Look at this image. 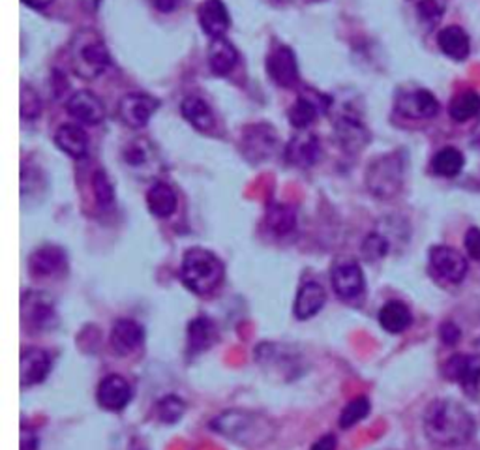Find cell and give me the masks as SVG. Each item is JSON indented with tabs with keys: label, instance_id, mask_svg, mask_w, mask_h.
<instances>
[{
	"label": "cell",
	"instance_id": "6da1fadb",
	"mask_svg": "<svg viewBox=\"0 0 480 450\" xmlns=\"http://www.w3.org/2000/svg\"><path fill=\"white\" fill-rule=\"evenodd\" d=\"M424 431L439 446L466 445L475 433V419L454 400H434L424 411Z\"/></svg>",
	"mask_w": 480,
	"mask_h": 450
},
{
	"label": "cell",
	"instance_id": "7a4b0ae2",
	"mask_svg": "<svg viewBox=\"0 0 480 450\" xmlns=\"http://www.w3.org/2000/svg\"><path fill=\"white\" fill-rule=\"evenodd\" d=\"M211 428L229 441L248 448H258L275 439L276 426L268 416L244 409H229L218 415Z\"/></svg>",
	"mask_w": 480,
	"mask_h": 450
},
{
	"label": "cell",
	"instance_id": "3957f363",
	"mask_svg": "<svg viewBox=\"0 0 480 450\" xmlns=\"http://www.w3.org/2000/svg\"><path fill=\"white\" fill-rule=\"evenodd\" d=\"M181 278L190 291L209 295L223 280V265L209 250L191 248L184 253Z\"/></svg>",
	"mask_w": 480,
	"mask_h": 450
},
{
	"label": "cell",
	"instance_id": "277c9868",
	"mask_svg": "<svg viewBox=\"0 0 480 450\" xmlns=\"http://www.w3.org/2000/svg\"><path fill=\"white\" fill-rule=\"evenodd\" d=\"M70 60L79 77L96 79L107 70L111 57L105 42L94 30H79L70 45Z\"/></svg>",
	"mask_w": 480,
	"mask_h": 450
},
{
	"label": "cell",
	"instance_id": "5b68a950",
	"mask_svg": "<svg viewBox=\"0 0 480 450\" xmlns=\"http://www.w3.org/2000/svg\"><path fill=\"white\" fill-rule=\"evenodd\" d=\"M404 182V162L398 154L377 158L368 169L366 184L372 194L381 199L394 198Z\"/></svg>",
	"mask_w": 480,
	"mask_h": 450
},
{
	"label": "cell",
	"instance_id": "8992f818",
	"mask_svg": "<svg viewBox=\"0 0 480 450\" xmlns=\"http://www.w3.org/2000/svg\"><path fill=\"white\" fill-rule=\"evenodd\" d=\"M21 317H23V323L28 329L38 330V332L51 330L58 323L53 300L47 295L36 293V291H30V293L23 295Z\"/></svg>",
	"mask_w": 480,
	"mask_h": 450
},
{
	"label": "cell",
	"instance_id": "52a82bcc",
	"mask_svg": "<svg viewBox=\"0 0 480 450\" xmlns=\"http://www.w3.org/2000/svg\"><path fill=\"white\" fill-rule=\"evenodd\" d=\"M332 289L345 302L359 300L366 289L360 265L355 261L336 263L332 268Z\"/></svg>",
	"mask_w": 480,
	"mask_h": 450
},
{
	"label": "cell",
	"instance_id": "ba28073f",
	"mask_svg": "<svg viewBox=\"0 0 480 450\" xmlns=\"http://www.w3.org/2000/svg\"><path fill=\"white\" fill-rule=\"evenodd\" d=\"M430 267L441 280L449 283H460L468 275L466 257L449 246H436L430 250Z\"/></svg>",
	"mask_w": 480,
	"mask_h": 450
},
{
	"label": "cell",
	"instance_id": "9c48e42d",
	"mask_svg": "<svg viewBox=\"0 0 480 450\" xmlns=\"http://www.w3.org/2000/svg\"><path fill=\"white\" fill-rule=\"evenodd\" d=\"M276 143L278 136L275 128L265 122L246 126L243 132V141H240L244 154L253 159V162H261V159L272 154V151L276 149Z\"/></svg>",
	"mask_w": 480,
	"mask_h": 450
},
{
	"label": "cell",
	"instance_id": "30bf717a",
	"mask_svg": "<svg viewBox=\"0 0 480 450\" xmlns=\"http://www.w3.org/2000/svg\"><path fill=\"white\" fill-rule=\"evenodd\" d=\"M68 261L64 252L57 246L38 248L28 257V272L36 280H51L66 272Z\"/></svg>",
	"mask_w": 480,
	"mask_h": 450
},
{
	"label": "cell",
	"instance_id": "8fae6325",
	"mask_svg": "<svg viewBox=\"0 0 480 450\" xmlns=\"http://www.w3.org/2000/svg\"><path fill=\"white\" fill-rule=\"evenodd\" d=\"M267 72L278 87L290 89L298 81V66L295 53L290 47L280 45L267 58Z\"/></svg>",
	"mask_w": 480,
	"mask_h": 450
},
{
	"label": "cell",
	"instance_id": "7c38bea8",
	"mask_svg": "<svg viewBox=\"0 0 480 450\" xmlns=\"http://www.w3.org/2000/svg\"><path fill=\"white\" fill-rule=\"evenodd\" d=\"M158 109V100L149 94H126L119 104V115L130 128L145 126Z\"/></svg>",
	"mask_w": 480,
	"mask_h": 450
},
{
	"label": "cell",
	"instance_id": "4fadbf2b",
	"mask_svg": "<svg viewBox=\"0 0 480 450\" xmlns=\"http://www.w3.org/2000/svg\"><path fill=\"white\" fill-rule=\"evenodd\" d=\"M443 372L466 391H475L480 384V355H454L445 362Z\"/></svg>",
	"mask_w": 480,
	"mask_h": 450
},
{
	"label": "cell",
	"instance_id": "5bb4252c",
	"mask_svg": "<svg viewBox=\"0 0 480 450\" xmlns=\"http://www.w3.org/2000/svg\"><path fill=\"white\" fill-rule=\"evenodd\" d=\"M398 111L407 119H434L439 112V102L430 90L417 89L399 96Z\"/></svg>",
	"mask_w": 480,
	"mask_h": 450
},
{
	"label": "cell",
	"instance_id": "9a60e30c",
	"mask_svg": "<svg viewBox=\"0 0 480 450\" xmlns=\"http://www.w3.org/2000/svg\"><path fill=\"white\" fill-rule=\"evenodd\" d=\"M51 372V359L42 349H25L19 359L21 387H35Z\"/></svg>",
	"mask_w": 480,
	"mask_h": 450
},
{
	"label": "cell",
	"instance_id": "2e32d148",
	"mask_svg": "<svg viewBox=\"0 0 480 450\" xmlns=\"http://www.w3.org/2000/svg\"><path fill=\"white\" fill-rule=\"evenodd\" d=\"M329 98L325 96L306 90L302 96H298V100L295 102V105L290 109V120L298 130H306L308 126H312L319 112H323L329 105Z\"/></svg>",
	"mask_w": 480,
	"mask_h": 450
},
{
	"label": "cell",
	"instance_id": "e0dca14e",
	"mask_svg": "<svg viewBox=\"0 0 480 450\" xmlns=\"http://www.w3.org/2000/svg\"><path fill=\"white\" fill-rule=\"evenodd\" d=\"M132 400V387L122 376H107L98 387V404L107 411H122Z\"/></svg>",
	"mask_w": 480,
	"mask_h": 450
},
{
	"label": "cell",
	"instance_id": "ac0fdd59",
	"mask_svg": "<svg viewBox=\"0 0 480 450\" xmlns=\"http://www.w3.org/2000/svg\"><path fill=\"white\" fill-rule=\"evenodd\" d=\"M145 340V330L134 319H119L111 330V345L117 355H132Z\"/></svg>",
	"mask_w": 480,
	"mask_h": 450
},
{
	"label": "cell",
	"instance_id": "d6986e66",
	"mask_svg": "<svg viewBox=\"0 0 480 450\" xmlns=\"http://www.w3.org/2000/svg\"><path fill=\"white\" fill-rule=\"evenodd\" d=\"M199 25L205 30V35L213 40L226 36L231 25L226 4L221 0H205L199 6Z\"/></svg>",
	"mask_w": 480,
	"mask_h": 450
},
{
	"label": "cell",
	"instance_id": "ffe728a7",
	"mask_svg": "<svg viewBox=\"0 0 480 450\" xmlns=\"http://www.w3.org/2000/svg\"><path fill=\"white\" fill-rule=\"evenodd\" d=\"M319 152H321V147H319L317 136L308 130H300L287 144L285 156L297 167H310L319 159Z\"/></svg>",
	"mask_w": 480,
	"mask_h": 450
},
{
	"label": "cell",
	"instance_id": "44dd1931",
	"mask_svg": "<svg viewBox=\"0 0 480 450\" xmlns=\"http://www.w3.org/2000/svg\"><path fill=\"white\" fill-rule=\"evenodd\" d=\"M66 109L72 117L87 124H100L105 117V109L96 94L89 90L75 92L66 104Z\"/></svg>",
	"mask_w": 480,
	"mask_h": 450
},
{
	"label": "cell",
	"instance_id": "7402d4cb",
	"mask_svg": "<svg viewBox=\"0 0 480 450\" xmlns=\"http://www.w3.org/2000/svg\"><path fill=\"white\" fill-rule=\"evenodd\" d=\"M325 300H327V293L323 285L317 282H306L298 289L293 312L297 319H302V321L310 319L321 312V308L325 306Z\"/></svg>",
	"mask_w": 480,
	"mask_h": 450
},
{
	"label": "cell",
	"instance_id": "603a6c76",
	"mask_svg": "<svg viewBox=\"0 0 480 450\" xmlns=\"http://www.w3.org/2000/svg\"><path fill=\"white\" fill-rule=\"evenodd\" d=\"M336 136H338L340 144L347 152H359L370 141L368 128L353 117H344L338 120V124H336Z\"/></svg>",
	"mask_w": 480,
	"mask_h": 450
},
{
	"label": "cell",
	"instance_id": "cb8c5ba5",
	"mask_svg": "<svg viewBox=\"0 0 480 450\" xmlns=\"http://www.w3.org/2000/svg\"><path fill=\"white\" fill-rule=\"evenodd\" d=\"M437 43H439V50L453 60H466L471 51L468 32L460 28L458 25L445 27L439 32Z\"/></svg>",
	"mask_w": 480,
	"mask_h": 450
},
{
	"label": "cell",
	"instance_id": "d4e9b609",
	"mask_svg": "<svg viewBox=\"0 0 480 450\" xmlns=\"http://www.w3.org/2000/svg\"><path fill=\"white\" fill-rule=\"evenodd\" d=\"M55 144L72 158H83L89 151L87 134L75 124L60 126L55 134Z\"/></svg>",
	"mask_w": 480,
	"mask_h": 450
},
{
	"label": "cell",
	"instance_id": "484cf974",
	"mask_svg": "<svg viewBox=\"0 0 480 450\" xmlns=\"http://www.w3.org/2000/svg\"><path fill=\"white\" fill-rule=\"evenodd\" d=\"M147 206L156 218H169L177 211V194L166 182H156L147 191Z\"/></svg>",
	"mask_w": 480,
	"mask_h": 450
},
{
	"label": "cell",
	"instance_id": "4316f807",
	"mask_svg": "<svg viewBox=\"0 0 480 450\" xmlns=\"http://www.w3.org/2000/svg\"><path fill=\"white\" fill-rule=\"evenodd\" d=\"M238 60L235 45L226 38L213 40L209 47V66L216 75H228Z\"/></svg>",
	"mask_w": 480,
	"mask_h": 450
},
{
	"label": "cell",
	"instance_id": "83f0119b",
	"mask_svg": "<svg viewBox=\"0 0 480 450\" xmlns=\"http://www.w3.org/2000/svg\"><path fill=\"white\" fill-rule=\"evenodd\" d=\"M413 315L404 302L391 300L379 310V323L391 334H399L409 329Z\"/></svg>",
	"mask_w": 480,
	"mask_h": 450
},
{
	"label": "cell",
	"instance_id": "f1b7e54d",
	"mask_svg": "<svg viewBox=\"0 0 480 450\" xmlns=\"http://www.w3.org/2000/svg\"><path fill=\"white\" fill-rule=\"evenodd\" d=\"M181 111H182L184 119L191 126L197 128L199 132H209L214 128L213 109L203 98H197V96H188V98L181 105Z\"/></svg>",
	"mask_w": 480,
	"mask_h": 450
},
{
	"label": "cell",
	"instance_id": "f546056e",
	"mask_svg": "<svg viewBox=\"0 0 480 450\" xmlns=\"http://www.w3.org/2000/svg\"><path fill=\"white\" fill-rule=\"evenodd\" d=\"M218 330L209 317H196L188 325V344L194 353L211 349L216 344Z\"/></svg>",
	"mask_w": 480,
	"mask_h": 450
},
{
	"label": "cell",
	"instance_id": "4dcf8cb0",
	"mask_svg": "<svg viewBox=\"0 0 480 450\" xmlns=\"http://www.w3.org/2000/svg\"><path fill=\"white\" fill-rule=\"evenodd\" d=\"M297 214L290 205L272 203L267 211V225L272 233L287 235L295 229Z\"/></svg>",
	"mask_w": 480,
	"mask_h": 450
},
{
	"label": "cell",
	"instance_id": "1f68e13d",
	"mask_svg": "<svg viewBox=\"0 0 480 450\" xmlns=\"http://www.w3.org/2000/svg\"><path fill=\"white\" fill-rule=\"evenodd\" d=\"M463 154L454 147H445L441 149L434 159H431V169L436 175L446 176V179H453L461 169H463Z\"/></svg>",
	"mask_w": 480,
	"mask_h": 450
},
{
	"label": "cell",
	"instance_id": "d6a6232c",
	"mask_svg": "<svg viewBox=\"0 0 480 450\" xmlns=\"http://www.w3.org/2000/svg\"><path fill=\"white\" fill-rule=\"evenodd\" d=\"M449 112L453 120L456 122H468L473 117H476L480 112V96L473 90H466L458 96H454V100L451 102Z\"/></svg>",
	"mask_w": 480,
	"mask_h": 450
},
{
	"label": "cell",
	"instance_id": "836d02e7",
	"mask_svg": "<svg viewBox=\"0 0 480 450\" xmlns=\"http://www.w3.org/2000/svg\"><path fill=\"white\" fill-rule=\"evenodd\" d=\"M152 158H154V147H152V143L145 137H139V139L132 141L124 149L126 164L134 169L147 167L149 164H152Z\"/></svg>",
	"mask_w": 480,
	"mask_h": 450
},
{
	"label": "cell",
	"instance_id": "e575fe53",
	"mask_svg": "<svg viewBox=\"0 0 480 450\" xmlns=\"http://www.w3.org/2000/svg\"><path fill=\"white\" fill-rule=\"evenodd\" d=\"M156 419L164 424H174L184 415V401L177 396H166L156 404Z\"/></svg>",
	"mask_w": 480,
	"mask_h": 450
},
{
	"label": "cell",
	"instance_id": "d590c367",
	"mask_svg": "<svg viewBox=\"0 0 480 450\" xmlns=\"http://www.w3.org/2000/svg\"><path fill=\"white\" fill-rule=\"evenodd\" d=\"M368 413H370V401H368V398L360 396V398L351 400L340 415V426L344 430L353 428L357 423L366 419Z\"/></svg>",
	"mask_w": 480,
	"mask_h": 450
},
{
	"label": "cell",
	"instance_id": "8d00e7d4",
	"mask_svg": "<svg viewBox=\"0 0 480 450\" xmlns=\"http://www.w3.org/2000/svg\"><path fill=\"white\" fill-rule=\"evenodd\" d=\"M413 3H414V8H417L419 18L426 25L434 27L443 18L445 0H413Z\"/></svg>",
	"mask_w": 480,
	"mask_h": 450
},
{
	"label": "cell",
	"instance_id": "74e56055",
	"mask_svg": "<svg viewBox=\"0 0 480 450\" xmlns=\"http://www.w3.org/2000/svg\"><path fill=\"white\" fill-rule=\"evenodd\" d=\"M92 188H94V196L96 201H98L100 206H109L115 199V191L113 184H111L109 176L104 171H96L92 176Z\"/></svg>",
	"mask_w": 480,
	"mask_h": 450
},
{
	"label": "cell",
	"instance_id": "f35d334b",
	"mask_svg": "<svg viewBox=\"0 0 480 450\" xmlns=\"http://www.w3.org/2000/svg\"><path fill=\"white\" fill-rule=\"evenodd\" d=\"M42 112V98L38 96V92L23 85L21 87V117L23 119H36Z\"/></svg>",
	"mask_w": 480,
	"mask_h": 450
},
{
	"label": "cell",
	"instance_id": "ab89813d",
	"mask_svg": "<svg viewBox=\"0 0 480 450\" xmlns=\"http://www.w3.org/2000/svg\"><path fill=\"white\" fill-rule=\"evenodd\" d=\"M387 252H389L387 238L377 235V233H372L362 244V253L368 261H377V260H381V257H385Z\"/></svg>",
	"mask_w": 480,
	"mask_h": 450
},
{
	"label": "cell",
	"instance_id": "60d3db41",
	"mask_svg": "<svg viewBox=\"0 0 480 450\" xmlns=\"http://www.w3.org/2000/svg\"><path fill=\"white\" fill-rule=\"evenodd\" d=\"M466 250L475 261H480V229L478 228H471L466 233Z\"/></svg>",
	"mask_w": 480,
	"mask_h": 450
},
{
	"label": "cell",
	"instance_id": "b9f144b4",
	"mask_svg": "<svg viewBox=\"0 0 480 450\" xmlns=\"http://www.w3.org/2000/svg\"><path fill=\"white\" fill-rule=\"evenodd\" d=\"M19 445H21V450H38V436H36V431L23 424L21 426Z\"/></svg>",
	"mask_w": 480,
	"mask_h": 450
},
{
	"label": "cell",
	"instance_id": "7bdbcfd3",
	"mask_svg": "<svg viewBox=\"0 0 480 450\" xmlns=\"http://www.w3.org/2000/svg\"><path fill=\"white\" fill-rule=\"evenodd\" d=\"M441 338L445 344L454 345L460 340V329H456L453 323H446L441 327Z\"/></svg>",
	"mask_w": 480,
	"mask_h": 450
},
{
	"label": "cell",
	"instance_id": "ee69618b",
	"mask_svg": "<svg viewBox=\"0 0 480 450\" xmlns=\"http://www.w3.org/2000/svg\"><path fill=\"white\" fill-rule=\"evenodd\" d=\"M152 6L158 10V12H162V13H171L179 8L181 4V0H151Z\"/></svg>",
	"mask_w": 480,
	"mask_h": 450
},
{
	"label": "cell",
	"instance_id": "f6af8a7d",
	"mask_svg": "<svg viewBox=\"0 0 480 450\" xmlns=\"http://www.w3.org/2000/svg\"><path fill=\"white\" fill-rule=\"evenodd\" d=\"M310 450H336V438L334 436H323L317 439Z\"/></svg>",
	"mask_w": 480,
	"mask_h": 450
},
{
	"label": "cell",
	"instance_id": "bcb514c9",
	"mask_svg": "<svg viewBox=\"0 0 480 450\" xmlns=\"http://www.w3.org/2000/svg\"><path fill=\"white\" fill-rule=\"evenodd\" d=\"M23 4L30 6V8H36V10H42V8H47L50 6L53 0H21Z\"/></svg>",
	"mask_w": 480,
	"mask_h": 450
}]
</instances>
